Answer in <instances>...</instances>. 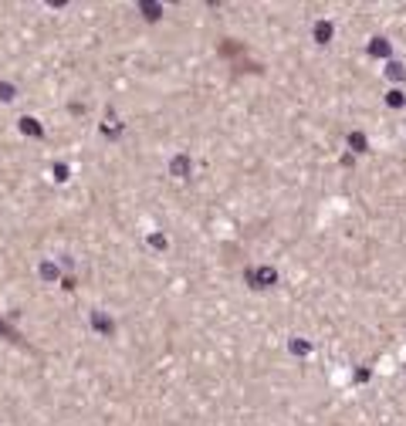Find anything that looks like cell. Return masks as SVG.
I'll list each match as a JSON object with an SVG mask.
<instances>
[{"label": "cell", "mask_w": 406, "mask_h": 426, "mask_svg": "<svg viewBox=\"0 0 406 426\" xmlns=\"http://www.w3.org/2000/svg\"><path fill=\"white\" fill-rule=\"evenodd\" d=\"M142 11H146V17H159V7H156V4H142Z\"/></svg>", "instance_id": "cell-3"}, {"label": "cell", "mask_w": 406, "mask_h": 426, "mask_svg": "<svg viewBox=\"0 0 406 426\" xmlns=\"http://www.w3.org/2000/svg\"><path fill=\"white\" fill-rule=\"evenodd\" d=\"M21 129H24L27 135H41V129L34 125V119H24V122H21Z\"/></svg>", "instance_id": "cell-1"}, {"label": "cell", "mask_w": 406, "mask_h": 426, "mask_svg": "<svg viewBox=\"0 0 406 426\" xmlns=\"http://www.w3.org/2000/svg\"><path fill=\"white\" fill-rule=\"evenodd\" d=\"M349 142H352V149H356V152H362V146H366V139H362V135H359V132H356V135H352V139H349Z\"/></svg>", "instance_id": "cell-2"}, {"label": "cell", "mask_w": 406, "mask_h": 426, "mask_svg": "<svg viewBox=\"0 0 406 426\" xmlns=\"http://www.w3.org/2000/svg\"><path fill=\"white\" fill-rule=\"evenodd\" d=\"M11 95H14L11 85H0V98H11Z\"/></svg>", "instance_id": "cell-5"}, {"label": "cell", "mask_w": 406, "mask_h": 426, "mask_svg": "<svg viewBox=\"0 0 406 426\" xmlns=\"http://www.w3.org/2000/svg\"><path fill=\"white\" fill-rule=\"evenodd\" d=\"M173 173H186V159H176V163H173Z\"/></svg>", "instance_id": "cell-4"}]
</instances>
